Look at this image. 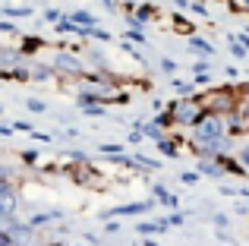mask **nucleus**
Returning <instances> with one entry per match:
<instances>
[{"mask_svg": "<svg viewBox=\"0 0 249 246\" xmlns=\"http://www.w3.org/2000/svg\"><path fill=\"white\" fill-rule=\"evenodd\" d=\"M73 22H82L85 29H89V25H95V19H91V13H85V10H79V13H73Z\"/></svg>", "mask_w": 249, "mask_h": 246, "instance_id": "6", "label": "nucleus"}, {"mask_svg": "<svg viewBox=\"0 0 249 246\" xmlns=\"http://www.w3.org/2000/svg\"><path fill=\"white\" fill-rule=\"evenodd\" d=\"M189 48H193V51H202V54H208V57L214 54V48L208 41H202V38H189Z\"/></svg>", "mask_w": 249, "mask_h": 246, "instance_id": "5", "label": "nucleus"}, {"mask_svg": "<svg viewBox=\"0 0 249 246\" xmlns=\"http://www.w3.org/2000/svg\"><path fill=\"white\" fill-rule=\"evenodd\" d=\"M0 111H3V107H0Z\"/></svg>", "mask_w": 249, "mask_h": 246, "instance_id": "13", "label": "nucleus"}, {"mask_svg": "<svg viewBox=\"0 0 249 246\" xmlns=\"http://www.w3.org/2000/svg\"><path fill=\"white\" fill-rule=\"evenodd\" d=\"M202 107H205V111H212V114H231L233 107V98H231V92H208V95H202V101H199Z\"/></svg>", "mask_w": 249, "mask_h": 246, "instance_id": "1", "label": "nucleus"}, {"mask_svg": "<svg viewBox=\"0 0 249 246\" xmlns=\"http://www.w3.org/2000/svg\"><path fill=\"white\" fill-rule=\"evenodd\" d=\"M202 114H205V107H202V105L183 101V105H174V111H170V120H177V123H196Z\"/></svg>", "mask_w": 249, "mask_h": 246, "instance_id": "2", "label": "nucleus"}, {"mask_svg": "<svg viewBox=\"0 0 249 246\" xmlns=\"http://www.w3.org/2000/svg\"><path fill=\"white\" fill-rule=\"evenodd\" d=\"M57 70H79V60L70 57V54H60L57 57Z\"/></svg>", "mask_w": 249, "mask_h": 246, "instance_id": "4", "label": "nucleus"}, {"mask_svg": "<svg viewBox=\"0 0 249 246\" xmlns=\"http://www.w3.org/2000/svg\"><path fill=\"white\" fill-rule=\"evenodd\" d=\"M0 199H10V186H6L3 180H0Z\"/></svg>", "mask_w": 249, "mask_h": 246, "instance_id": "9", "label": "nucleus"}, {"mask_svg": "<svg viewBox=\"0 0 249 246\" xmlns=\"http://www.w3.org/2000/svg\"><path fill=\"white\" fill-rule=\"evenodd\" d=\"M152 205L148 202H133V205H123V209H110V211H104V218H110V215H142V211H148Z\"/></svg>", "mask_w": 249, "mask_h": 246, "instance_id": "3", "label": "nucleus"}, {"mask_svg": "<svg viewBox=\"0 0 249 246\" xmlns=\"http://www.w3.org/2000/svg\"><path fill=\"white\" fill-rule=\"evenodd\" d=\"M240 161H243V164L249 167V148H243V152H240Z\"/></svg>", "mask_w": 249, "mask_h": 246, "instance_id": "11", "label": "nucleus"}, {"mask_svg": "<svg viewBox=\"0 0 249 246\" xmlns=\"http://www.w3.org/2000/svg\"><path fill=\"white\" fill-rule=\"evenodd\" d=\"M29 111H32V114H44L48 107H44V101H38V98H29Z\"/></svg>", "mask_w": 249, "mask_h": 246, "instance_id": "7", "label": "nucleus"}, {"mask_svg": "<svg viewBox=\"0 0 249 246\" xmlns=\"http://www.w3.org/2000/svg\"><path fill=\"white\" fill-rule=\"evenodd\" d=\"M126 38H133V41H145V35H142V32H126Z\"/></svg>", "mask_w": 249, "mask_h": 246, "instance_id": "10", "label": "nucleus"}, {"mask_svg": "<svg viewBox=\"0 0 249 246\" xmlns=\"http://www.w3.org/2000/svg\"><path fill=\"white\" fill-rule=\"evenodd\" d=\"M243 3H246V6H249V0H243Z\"/></svg>", "mask_w": 249, "mask_h": 246, "instance_id": "12", "label": "nucleus"}, {"mask_svg": "<svg viewBox=\"0 0 249 246\" xmlns=\"http://www.w3.org/2000/svg\"><path fill=\"white\" fill-rule=\"evenodd\" d=\"M29 6H13V10H10V16H29Z\"/></svg>", "mask_w": 249, "mask_h": 246, "instance_id": "8", "label": "nucleus"}]
</instances>
